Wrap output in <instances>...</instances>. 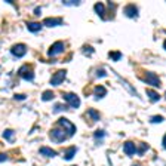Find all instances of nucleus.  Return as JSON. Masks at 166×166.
Instances as JSON below:
<instances>
[{"mask_svg": "<svg viewBox=\"0 0 166 166\" xmlns=\"http://www.w3.org/2000/svg\"><path fill=\"white\" fill-rule=\"evenodd\" d=\"M58 126L67 133V137H73L74 133H76V126H74L70 120L64 119V117H61V119L58 120Z\"/></svg>", "mask_w": 166, "mask_h": 166, "instance_id": "f257e3e1", "label": "nucleus"}, {"mask_svg": "<svg viewBox=\"0 0 166 166\" xmlns=\"http://www.w3.org/2000/svg\"><path fill=\"white\" fill-rule=\"evenodd\" d=\"M49 137H51V140L53 141V142H64V141L67 140V133L61 129V128H53L52 131L49 132Z\"/></svg>", "mask_w": 166, "mask_h": 166, "instance_id": "f03ea898", "label": "nucleus"}, {"mask_svg": "<svg viewBox=\"0 0 166 166\" xmlns=\"http://www.w3.org/2000/svg\"><path fill=\"white\" fill-rule=\"evenodd\" d=\"M142 80H144L146 83H148V85L154 86V87H160V86H162V82H160L159 76H156L154 73H150V71H147Z\"/></svg>", "mask_w": 166, "mask_h": 166, "instance_id": "7ed1b4c3", "label": "nucleus"}, {"mask_svg": "<svg viewBox=\"0 0 166 166\" xmlns=\"http://www.w3.org/2000/svg\"><path fill=\"white\" fill-rule=\"evenodd\" d=\"M18 74H20L21 79H24V80H33L34 79V71H33V68H31L30 65L21 67L20 71H18Z\"/></svg>", "mask_w": 166, "mask_h": 166, "instance_id": "20e7f679", "label": "nucleus"}, {"mask_svg": "<svg viewBox=\"0 0 166 166\" xmlns=\"http://www.w3.org/2000/svg\"><path fill=\"white\" fill-rule=\"evenodd\" d=\"M65 76H67L65 70H60V71H56V73L52 76V79H51V85H52V86H60L61 83L65 80Z\"/></svg>", "mask_w": 166, "mask_h": 166, "instance_id": "39448f33", "label": "nucleus"}, {"mask_svg": "<svg viewBox=\"0 0 166 166\" xmlns=\"http://www.w3.org/2000/svg\"><path fill=\"white\" fill-rule=\"evenodd\" d=\"M64 100L70 104V107L71 108H79L80 107V100H79V96L76 95V93H64Z\"/></svg>", "mask_w": 166, "mask_h": 166, "instance_id": "423d86ee", "label": "nucleus"}, {"mask_svg": "<svg viewBox=\"0 0 166 166\" xmlns=\"http://www.w3.org/2000/svg\"><path fill=\"white\" fill-rule=\"evenodd\" d=\"M11 53H12L13 56H16V58L24 56V55L27 53L25 45H22V43H16V45H13V46L11 47Z\"/></svg>", "mask_w": 166, "mask_h": 166, "instance_id": "0eeeda50", "label": "nucleus"}, {"mask_svg": "<svg viewBox=\"0 0 166 166\" xmlns=\"http://www.w3.org/2000/svg\"><path fill=\"white\" fill-rule=\"evenodd\" d=\"M64 52V43L62 42H55L52 46L49 47V51H47V55L49 56H55V55H58V53Z\"/></svg>", "mask_w": 166, "mask_h": 166, "instance_id": "6e6552de", "label": "nucleus"}, {"mask_svg": "<svg viewBox=\"0 0 166 166\" xmlns=\"http://www.w3.org/2000/svg\"><path fill=\"white\" fill-rule=\"evenodd\" d=\"M125 15L128 18H137L138 16V7L135 5H128L125 6Z\"/></svg>", "mask_w": 166, "mask_h": 166, "instance_id": "1a4fd4ad", "label": "nucleus"}, {"mask_svg": "<svg viewBox=\"0 0 166 166\" xmlns=\"http://www.w3.org/2000/svg\"><path fill=\"white\" fill-rule=\"evenodd\" d=\"M123 151H125L126 156H133V154L137 153V147H135V144H133L132 141H128V142L123 144Z\"/></svg>", "mask_w": 166, "mask_h": 166, "instance_id": "9d476101", "label": "nucleus"}, {"mask_svg": "<svg viewBox=\"0 0 166 166\" xmlns=\"http://www.w3.org/2000/svg\"><path fill=\"white\" fill-rule=\"evenodd\" d=\"M61 24H62L61 18H46L43 21V25L46 27H56V25H61Z\"/></svg>", "mask_w": 166, "mask_h": 166, "instance_id": "9b49d317", "label": "nucleus"}, {"mask_svg": "<svg viewBox=\"0 0 166 166\" xmlns=\"http://www.w3.org/2000/svg\"><path fill=\"white\" fill-rule=\"evenodd\" d=\"M107 95V89L104 86H95V98L96 100H101V98H104Z\"/></svg>", "mask_w": 166, "mask_h": 166, "instance_id": "f8f14e48", "label": "nucleus"}, {"mask_svg": "<svg viewBox=\"0 0 166 166\" xmlns=\"http://www.w3.org/2000/svg\"><path fill=\"white\" fill-rule=\"evenodd\" d=\"M40 154H43V156H46V157H55V156H56V151L52 150V148H49V147H42V148H40Z\"/></svg>", "mask_w": 166, "mask_h": 166, "instance_id": "ddd939ff", "label": "nucleus"}, {"mask_svg": "<svg viewBox=\"0 0 166 166\" xmlns=\"http://www.w3.org/2000/svg\"><path fill=\"white\" fill-rule=\"evenodd\" d=\"M93 9H95V13H98V16L104 20V13H105V6H104V3H96V5L93 6Z\"/></svg>", "mask_w": 166, "mask_h": 166, "instance_id": "4468645a", "label": "nucleus"}, {"mask_svg": "<svg viewBox=\"0 0 166 166\" xmlns=\"http://www.w3.org/2000/svg\"><path fill=\"white\" fill-rule=\"evenodd\" d=\"M27 28H28L31 33H39L40 30H42V24H39V22H28V24H27Z\"/></svg>", "mask_w": 166, "mask_h": 166, "instance_id": "2eb2a0df", "label": "nucleus"}, {"mask_svg": "<svg viewBox=\"0 0 166 166\" xmlns=\"http://www.w3.org/2000/svg\"><path fill=\"white\" fill-rule=\"evenodd\" d=\"M147 95L150 96V101H151V102H157V101H160V95L157 92L151 91V89H148V91H147Z\"/></svg>", "mask_w": 166, "mask_h": 166, "instance_id": "dca6fc26", "label": "nucleus"}, {"mask_svg": "<svg viewBox=\"0 0 166 166\" xmlns=\"http://www.w3.org/2000/svg\"><path fill=\"white\" fill-rule=\"evenodd\" d=\"M76 151H77V148H76V147H71V148H68V150H67V153H65V156H64V159H65V160H71V159L74 157Z\"/></svg>", "mask_w": 166, "mask_h": 166, "instance_id": "f3484780", "label": "nucleus"}, {"mask_svg": "<svg viewBox=\"0 0 166 166\" xmlns=\"http://www.w3.org/2000/svg\"><path fill=\"white\" fill-rule=\"evenodd\" d=\"M53 92L52 91H45V92L42 93V101H51V100H53Z\"/></svg>", "mask_w": 166, "mask_h": 166, "instance_id": "a211bd4d", "label": "nucleus"}, {"mask_svg": "<svg viewBox=\"0 0 166 166\" xmlns=\"http://www.w3.org/2000/svg\"><path fill=\"white\" fill-rule=\"evenodd\" d=\"M82 52L85 53V55H87V56H89V55H92V53L95 52V49H93L92 46H87V45H86V46L82 47Z\"/></svg>", "mask_w": 166, "mask_h": 166, "instance_id": "6ab92c4d", "label": "nucleus"}, {"mask_svg": "<svg viewBox=\"0 0 166 166\" xmlns=\"http://www.w3.org/2000/svg\"><path fill=\"white\" fill-rule=\"evenodd\" d=\"M87 114H89L93 120H100V113H98V111H95V110H92V108H91V110H87Z\"/></svg>", "mask_w": 166, "mask_h": 166, "instance_id": "aec40b11", "label": "nucleus"}, {"mask_svg": "<svg viewBox=\"0 0 166 166\" xmlns=\"http://www.w3.org/2000/svg\"><path fill=\"white\" fill-rule=\"evenodd\" d=\"M3 137H5L6 140L12 141V140H13V131H11V129H6V131L3 132Z\"/></svg>", "mask_w": 166, "mask_h": 166, "instance_id": "412c9836", "label": "nucleus"}, {"mask_svg": "<svg viewBox=\"0 0 166 166\" xmlns=\"http://www.w3.org/2000/svg\"><path fill=\"white\" fill-rule=\"evenodd\" d=\"M65 6H77V5H80V0H73V2H70V0H64L62 2Z\"/></svg>", "mask_w": 166, "mask_h": 166, "instance_id": "4be33fe9", "label": "nucleus"}, {"mask_svg": "<svg viewBox=\"0 0 166 166\" xmlns=\"http://www.w3.org/2000/svg\"><path fill=\"white\" fill-rule=\"evenodd\" d=\"M110 58L113 61H119L122 58V53L120 52H110Z\"/></svg>", "mask_w": 166, "mask_h": 166, "instance_id": "5701e85b", "label": "nucleus"}, {"mask_svg": "<svg viewBox=\"0 0 166 166\" xmlns=\"http://www.w3.org/2000/svg\"><path fill=\"white\" fill-rule=\"evenodd\" d=\"M64 110H67V108H65V105H62V104H55V107H53V113L64 111Z\"/></svg>", "mask_w": 166, "mask_h": 166, "instance_id": "b1692460", "label": "nucleus"}, {"mask_svg": "<svg viewBox=\"0 0 166 166\" xmlns=\"http://www.w3.org/2000/svg\"><path fill=\"white\" fill-rule=\"evenodd\" d=\"M150 122H151V123H162V122H163V116H153Z\"/></svg>", "mask_w": 166, "mask_h": 166, "instance_id": "393cba45", "label": "nucleus"}, {"mask_svg": "<svg viewBox=\"0 0 166 166\" xmlns=\"http://www.w3.org/2000/svg\"><path fill=\"white\" fill-rule=\"evenodd\" d=\"M104 137H105V132H104L102 129H100V131L95 132V138H96V140H101V138H104Z\"/></svg>", "mask_w": 166, "mask_h": 166, "instance_id": "a878e982", "label": "nucleus"}, {"mask_svg": "<svg viewBox=\"0 0 166 166\" xmlns=\"http://www.w3.org/2000/svg\"><path fill=\"white\" fill-rule=\"evenodd\" d=\"M105 76H107V73L104 68H100V70L96 71V77H105Z\"/></svg>", "mask_w": 166, "mask_h": 166, "instance_id": "bb28decb", "label": "nucleus"}, {"mask_svg": "<svg viewBox=\"0 0 166 166\" xmlns=\"http://www.w3.org/2000/svg\"><path fill=\"white\" fill-rule=\"evenodd\" d=\"M147 150H148V146H147V144H144V142H142V144H141V147H140V150H138V151H140V154H142V153H146Z\"/></svg>", "mask_w": 166, "mask_h": 166, "instance_id": "cd10ccee", "label": "nucleus"}, {"mask_svg": "<svg viewBox=\"0 0 166 166\" xmlns=\"http://www.w3.org/2000/svg\"><path fill=\"white\" fill-rule=\"evenodd\" d=\"M27 96L25 95H22V93H16L15 95V100H18V101H22V100H25Z\"/></svg>", "mask_w": 166, "mask_h": 166, "instance_id": "c85d7f7f", "label": "nucleus"}, {"mask_svg": "<svg viewBox=\"0 0 166 166\" xmlns=\"http://www.w3.org/2000/svg\"><path fill=\"white\" fill-rule=\"evenodd\" d=\"M5 160H7V154L0 153V162H5Z\"/></svg>", "mask_w": 166, "mask_h": 166, "instance_id": "c756f323", "label": "nucleus"}, {"mask_svg": "<svg viewBox=\"0 0 166 166\" xmlns=\"http://www.w3.org/2000/svg\"><path fill=\"white\" fill-rule=\"evenodd\" d=\"M34 13H36V15H40V7H37V9H34Z\"/></svg>", "mask_w": 166, "mask_h": 166, "instance_id": "7c9ffc66", "label": "nucleus"}, {"mask_svg": "<svg viewBox=\"0 0 166 166\" xmlns=\"http://www.w3.org/2000/svg\"><path fill=\"white\" fill-rule=\"evenodd\" d=\"M133 166H140V165H133Z\"/></svg>", "mask_w": 166, "mask_h": 166, "instance_id": "2f4dec72", "label": "nucleus"}]
</instances>
